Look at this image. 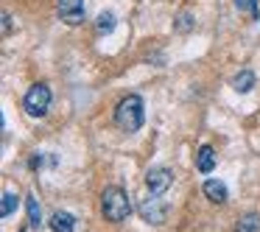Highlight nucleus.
<instances>
[{
    "instance_id": "10",
    "label": "nucleus",
    "mask_w": 260,
    "mask_h": 232,
    "mask_svg": "<svg viewBox=\"0 0 260 232\" xmlns=\"http://www.w3.org/2000/svg\"><path fill=\"white\" fill-rule=\"evenodd\" d=\"M252 87H254V73H252V70H241V73L232 79V90L241 92V95H243V92H249Z\"/></svg>"
},
{
    "instance_id": "12",
    "label": "nucleus",
    "mask_w": 260,
    "mask_h": 232,
    "mask_svg": "<svg viewBox=\"0 0 260 232\" xmlns=\"http://www.w3.org/2000/svg\"><path fill=\"white\" fill-rule=\"evenodd\" d=\"M257 229H260V215L257 213H246V215L238 218L235 232H257Z\"/></svg>"
},
{
    "instance_id": "1",
    "label": "nucleus",
    "mask_w": 260,
    "mask_h": 232,
    "mask_svg": "<svg viewBox=\"0 0 260 232\" xmlns=\"http://www.w3.org/2000/svg\"><path fill=\"white\" fill-rule=\"evenodd\" d=\"M146 120V107H143V98L140 95H126L118 101L115 107V123L120 126L123 131H137Z\"/></svg>"
},
{
    "instance_id": "9",
    "label": "nucleus",
    "mask_w": 260,
    "mask_h": 232,
    "mask_svg": "<svg viewBox=\"0 0 260 232\" xmlns=\"http://www.w3.org/2000/svg\"><path fill=\"white\" fill-rule=\"evenodd\" d=\"M51 229H53V232H73V229H76V218H73L70 213L56 210V213L51 215Z\"/></svg>"
},
{
    "instance_id": "14",
    "label": "nucleus",
    "mask_w": 260,
    "mask_h": 232,
    "mask_svg": "<svg viewBox=\"0 0 260 232\" xmlns=\"http://www.w3.org/2000/svg\"><path fill=\"white\" fill-rule=\"evenodd\" d=\"M109 31H115V14L101 12L98 14V34H109Z\"/></svg>"
},
{
    "instance_id": "8",
    "label": "nucleus",
    "mask_w": 260,
    "mask_h": 232,
    "mask_svg": "<svg viewBox=\"0 0 260 232\" xmlns=\"http://www.w3.org/2000/svg\"><path fill=\"white\" fill-rule=\"evenodd\" d=\"M213 168H215L213 146H199V151H196V171H199V174H210Z\"/></svg>"
},
{
    "instance_id": "3",
    "label": "nucleus",
    "mask_w": 260,
    "mask_h": 232,
    "mask_svg": "<svg viewBox=\"0 0 260 232\" xmlns=\"http://www.w3.org/2000/svg\"><path fill=\"white\" fill-rule=\"evenodd\" d=\"M48 107H51V87H48V84H34L28 92H25L23 109H25L28 115L42 118V115L48 112Z\"/></svg>"
},
{
    "instance_id": "11",
    "label": "nucleus",
    "mask_w": 260,
    "mask_h": 232,
    "mask_svg": "<svg viewBox=\"0 0 260 232\" xmlns=\"http://www.w3.org/2000/svg\"><path fill=\"white\" fill-rule=\"evenodd\" d=\"M25 210H28V224L34 226V229H40L42 226V210H40V202H37L34 196L25 198Z\"/></svg>"
},
{
    "instance_id": "2",
    "label": "nucleus",
    "mask_w": 260,
    "mask_h": 232,
    "mask_svg": "<svg viewBox=\"0 0 260 232\" xmlns=\"http://www.w3.org/2000/svg\"><path fill=\"white\" fill-rule=\"evenodd\" d=\"M101 213H104V218L112 221V224H120V221L129 218L132 202H129V196H126L123 187L112 185V187H107V190L101 193Z\"/></svg>"
},
{
    "instance_id": "15",
    "label": "nucleus",
    "mask_w": 260,
    "mask_h": 232,
    "mask_svg": "<svg viewBox=\"0 0 260 232\" xmlns=\"http://www.w3.org/2000/svg\"><path fill=\"white\" fill-rule=\"evenodd\" d=\"M235 6H238V12L249 14L252 20L260 17V14H257V0H235Z\"/></svg>"
},
{
    "instance_id": "16",
    "label": "nucleus",
    "mask_w": 260,
    "mask_h": 232,
    "mask_svg": "<svg viewBox=\"0 0 260 232\" xmlns=\"http://www.w3.org/2000/svg\"><path fill=\"white\" fill-rule=\"evenodd\" d=\"M193 28V17L187 12L179 14V20H176V31H190Z\"/></svg>"
},
{
    "instance_id": "6",
    "label": "nucleus",
    "mask_w": 260,
    "mask_h": 232,
    "mask_svg": "<svg viewBox=\"0 0 260 232\" xmlns=\"http://www.w3.org/2000/svg\"><path fill=\"white\" fill-rule=\"evenodd\" d=\"M140 215H143V221H148V224H162L165 215H168V204H165L159 196L146 198V202L140 204Z\"/></svg>"
},
{
    "instance_id": "7",
    "label": "nucleus",
    "mask_w": 260,
    "mask_h": 232,
    "mask_svg": "<svg viewBox=\"0 0 260 232\" xmlns=\"http://www.w3.org/2000/svg\"><path fill=\"white\" fill-rule=\"evenodd\" d=\"M204 196L213 204H224L226 198H230V193H226V185L221 179H207L204 182Z\"/></svg>"
},
{
    "instance_id": "4",
    "label": "nucleus",
    "mask_w": 260,
    "mask_h": 232,
    "mask_svg": "<svg viewBox=\"0 0 260 232\" xmlns=\"http://www.w3.org/2000/svg\"><path fill=\"white\" fill-rule=\"evenodd\" d=\"M146 185L151 190V196H162L171 185H174V171L171 168H151L146 174Z\"/></svg>"
},
{
    "instance_id": "13",
    "label": "nucleus",
    "mask_w": 260,
    "mask_h": 232,
    "mask_svg": "<svg viewBox=\"0 0 260 232\" xmlns=\"http://www.w3.org/2000/svg\"><path fill=\"white\" fill-rule=\"evenodd\" d=\"M17 204H20L17 193L6 190V193H3V204H0V215H3V218H9V215H12L14 210H17Z\"/></svg>"
},
{
    "instance_id": "5",
    "label": "nucleus",
    "mask_w": 260,
    "mask_h": 232,
    "mask_svg": "<svg viewBox=\"0 0 260 232\" xmlns=\"http://www.w3.org/2000/svg\"><path fill=\"white\" fill-rule=\"evenodd\" d=\"M56 12L68 25L84 23V0H56Z\"/></svg>"
}]
</instances>
